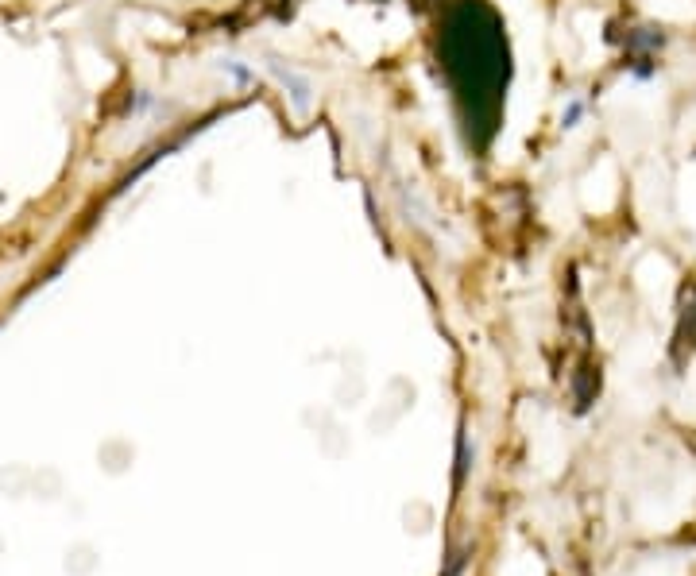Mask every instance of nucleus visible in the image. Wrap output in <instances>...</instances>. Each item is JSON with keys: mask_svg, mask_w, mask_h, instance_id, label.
<instances>
[{"mask_svg": "<svg viewBox=\"0 0 696 576\" xmlns=\"http://www.w3.org/2000/svg\"><path fill=\"white\" fill-rule=\"evenodd\" d=\"M267 70H271V78L283 86L287 101L294 105V113L306 116L310 109H314V86H310V78H306V74H298L294 66H283L279 58H267Z\"/></svg>", "mask_w": 696, "mask_h": 576, "instance_id": "1", "label": "nucleus"}, {"mask_svg": "<svg viewBox=\"0 0 696 576\" xmlns=\"http://www.w3.org/2000/svg\"><path fill=\"white\" fill-rule=\"evenodd\" d=\"M662 47H666V31L662 28L627 31V55H658Z\"/></svg>", "mask_w": 696, "mask_h": 576, "instance_id": "2", "label": "nucleus"}, {"mask_svg": "<svg viewBox=\"0 0 696 576\" xmlns=\"http://www.w3.org/2000/svg\"><path fill=\"white\" fill-rule=\"evenodd\" d=\"M573 395H577V410L584 414L588 406L596 403V395H600V368H592V364H584L573 379Z\"/></svg>", "mask_w": 696, "mask_h": 576, "instance_id": "3", "label": "nucleus"}, {"mask_svg": "<svg viewBox=\"0 0 696 576\" xmlns=\"http://www.w3.org/2000/svg\"><path fill=\"white\" fill-rule=\"evenodd\" d=\"M217 70L229 78L232 86H240V89L256 86V70H252L248 62H240V58H221V62H217Z\"/></svg>", "mask_w": 696, "mask_h": 576, "instance_id": "4", "label": "nucleus"}, {"mask_svg": "<svg viewBox=\"0 0 696 576\" xmlns=\"http://www.w3.org/2000/svg\"><path fill=\"white\" fill-rule=\"evenodd\" d=\"M627 70H631V78H638V82H650L658 74V55H631Z\"/></svg>", "mask_w": 696, "mask_h": 576, "instance_id": "5", "label": "nucleus"}, {"mask_svg": "<svg viewBox=\"0 0 696 576\" xmlns=\"http://www.w3.org/2000/svg\"><path fill=\"white\" fill-rule=\"evenodd\" d=\"M677 348H696V306L685 314V325L677 333Z\"/></svg>", "mask_w": 696, "mask_h": 576, "instance_id": "6", "label": "nucleus"}, {"mask_svg": "<svg viewBox=\"0 0 696 576\" xmlns=\"http://www.w3.org/2000/svg\"><path fill=\"white\" fill-rule=\"evenodd\" d=\"M580 120H584V101H580V97H573V101L561 109V128H577Z\"/></svg>", "mask_w": 696, "mask_h": 576, "instance_id": "7", "label": "nucleus"}, {"mask_svg": "<svg viewBox=\"0 0 696 576\" xmlns=\"http://www.w3.org/2000/svg\"><path fill=\"white\" fill-rule=\"evenodd\" d=\"M151 105H155V93H151V89H136V93H132V101H128L132 116H144Z\"/></svg>", "mask_w": 696, "mask_h": 576, "instance_id": "8", "label": "nucleus"}, {"mask_svg": "<svg viewBox=\"0 0 696 576\" xmlns=\"http://www.w3.org/2000/svg\"><path fill=\"white\" fill-rule=\"evenodd\" d=\"M464 472H468V433L461 430V437H457V488L464 484Z\"/></svg>", "mask_w": 696, "mask_h": 576, "instance_id": "9", "label": "nucleus"}, {"mask_svg": "<svg viewBox=\"0 0 696 576\" xmlns=\"http://www.w3.org/2000/svg\"><path fill=\"white\" fill-rule=\"evenodd\" d=\"M464 565H468V553H453V561H449V569H445V576H461V573H464Z\"/></svg>", "mask_w": 696, "mask_h": 576, "instance_id": "10", "label": "nucleus"}]
</instances>
